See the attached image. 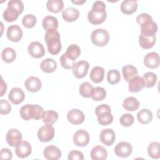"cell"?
<instances>
[{
	"mask_svg": "<svg viewBox=\"0 0 160 160\" xmlns=\"http://www.w3.org/2000/svg\"><path fill=\"white\" fill-rule=\"evenodd\" d=\"M42 24L46 31L52 29H57L58 28V21L56 18L52 16H46L42 19Z\"/></svg>",
	"mask_w": 160,
	"mask_h": 160,
	"instance_id": "obj_29",
	"label": "cell"
},
{
	"mask_svg": "<svg viewBox=\"0 0 160 160\" xmlns=\"http://www.w3.org/2000/svg\"><path fill=\"white\" fill-rule=\"evenodd\" d=\"M44 39L47 44L48 52L52 55L58 54L61 50L62 46L60 40V34L57 29L46 31Z\"/></svg>",
	"mask_w": 160,
	"mask_h": 160,
	"instance_id": "obj_2",
	"label": "cell"
},
{
	"mask_svg": "<svg viewBox=\"0 0 160 160\" xmlns=\"http://www.w3.org/2000/svg\"><path fill=\"white\" fill-rule=\"evenodd\" d=\"M67 119L71 124L78 125L84 122L85 116L82 111L78 109H72L68 112Z\"/></svg>",
	"mask_w": 160,
	"mask_h": 160,
	"instance_id": "obj_11",
	"label": "cell"
},
{
	"mask_svg": "<svg viewBox=\"0 0 160 160\" xmlns=\"http://www.w3.org/2000/svg\"><path fill=\"white\" fill-rule=\"evenodd\" d=\"M138 2L136 1L126 0L123 1L120 6L121 11L125 14H132L136 11L138 9Z\"/></svg>",
	"mask_w": 160,
	"mask_h": 160,
	"instance_id": "obj_21",
	"label": "cell"
},
{
	"mask_svg": "<svg viewBox=\"0 0 160 160\" xmlns=\"http://www.w3.org/2000/svg\"><path fill=\"white\" fill-rule=\"evenodd\" d=\"M44 110L42 106L38 104H26L21 107L19 110L21 118L26 121L31 119L39 120L42 119L44 115Z\"/></svg>",
	"mask_w": 160,
	"mask_h": 160,
	"instance_id": "obj_3",
	"label": "cell"
},
{
	"mask_svg": "<svg viewBox=\"0 0 160 160\" xmlns=\"http://www.w3.org/2000/svg\"><path fill=\"white\" fill-rule=\"evenodd\" d=\"M120 123L122 126L124 127H129L132 126L134 122V116L129 113H126L120 118Z\"/></svg>",
	"mask_w": 160,
	"mask_h": 160,
	"instance_id": "obj_43",
	"label": "cell"
},
{
	"mask_svg": "<svg viewBox=\"0 0 160 160\" xmlns=\"http://www.w3.org/2000/svg\"><path fill=\"white\" fill-rule=\"evenodd\" d=\"M91 40L95 46L102 47L108 43L109 41V34L104 29H96L92 32Z\"/></svg>",
	"mask_w": 160,
	"mask_h": 160,
	"instance_id": "obj_4",
	"label": "cell"
},
{
	"mask_svg": "<svg viewBox=\"0 0 160 160\" xmlns=\"http://www.w3.org/2000/svg\"><path fill=\"white\" fill-rule=\"evenodd\" d=\"M140 26L141 32V34L147 37L156 36V33L158 31V28L156 22H154L152 20L147 21Z\"/></svg>",
	"mask_w": 160,
	"mask_h": 160,
	"instance_id": "obj_13",
	"label": "cell"
},
{
	"mask_svg": "<svg viewBox=\"0 0 160 160\" xmlns=\"http://www.w3.org/2000/svg\"><path fill=\"white\" fill-rule=\"evenodd\" d=\"M156 36H151V37H147L144 36L142 34H140L139 37V43L140 46L144 49H148L154 46L156 43Z\"/></svg>",
	"mask_w": 160,
	"mask_h": 160,
	"instance_id": "obj_30",
	"label": "cell"
},
{
	"mask_svg": "<svg viewBox=\"0 0 160 160\" xmlns=\"http://www.w3.org/2000/svg\"><path fill=\"white\" fill-rule=\"evenodd\" d=\"M16 58V52L12 48H6L1 52V58L6 63L13 62Z\"/></svg>",
	"mask_w": 160,
	"mask_h": 160,
	"instance_id": "obj_33",
	"label": "cell"
},
{
	"mask_svg": "<svg viewBox=\"0 0 160 160\" xmlns=\"http://www.w3.org/2000/svg\"><path fill=\"white\" fill-rule=\"evenodd\" d=\"M99 139L104 145L108 146H111L116 139L115 132L110 128L102 129L99 135Z\"/></svg>",
	"mask_w": 160,
	"mask_h": 160,
	"instance_id": "obj_15",
	"label": "cell"
},
{
	"mask_svg": "<svg viewBox=\"0 0 160 160\" xmlns=\"http://www.w3.org/2000/svg\"><path fill=\"white\" fill-rule=\"evenodd\" d=\"M58 113L53 110H48L45 111L42 118V121L45 124H54L58 119Z\"/></svg>",
	"mask_w": 160,
	"mask_h": 160,
	"instance_id": "obj_39",
	"label": "cell"
},
{
	"mask_svg": "<svg viewBox=\"0 0 160 160\" xmlns=\"http://www.w3.org/2000/svg\"><path fill=\"white\" fill-rule=\"evenodd\" d=\"M122 107L127 111H134L139 108V102L134 97H128L123 101Z\"/></svg>",
	"mask_w": 160,
	"mask_h": 160,
	"instance_id": "obj_27",
	"label": "cell"
},
{
	"mask_svg": "<svg viewBox=\"0 0 160 160\" xmlns=\"http://www.w3.org/2000/svg\"><path fill=\"white\" fill-rule=\"evenodd\" d=\"M106 4L103 1H96L92 6L91 10L88 14L89 22L93 25H98L102 23L106 19Z\"/></svg>",
	"mask_w": 160,
	"mask_h": 160,
	"instance_id": "obj_1",
	"label": "cell"
},
{
	"mask_svg": "<svg viewBox=\"0 0 160 160\" xmlns=\"http://www.w3.org/2000/svg\"><path fill=\"white\" fill-rule=\"evenodd\" d=\"M46 7L49 11L58 13L62 11L64 2L62 0H49L46 3Z\"/></svg>",
	"mask_w": 160,
	"mask_h": 160,
	"instance_id": "obj_31",
	"label": "cell"
},
{
	"mask_svg": "<svg viewBox=\"0 0 160 160\" xmlns=\"http://www.w3.org/2000/svg\"><path fill=\"white\" fill-rule=\"evenodd\" d=\"M60 62L62 66V67L66 69H72L73 66L75 64V61L68 58L65 53H64L60 57Z\"/></svg>",
	"mask_w": 160,
	"mask_h": 160,
	"instance_id": "obj_44",
	"label": "cell"
},
{
	"mask_svg": "<svg viewBox=\"0 0 160 160\" xmlns=\"http://www.w3.org/2000/svg\"><path fill=\"white\" fill-rule=\"evenodd\" d=\"M8 98L12 104H19L24 100L25 94L21 88H13L9 92Z\"/></svg>",
	"mask_w": 160,
	"mask_h": 160,
	"instance_id": "obj_17",
	"label": "cell"
},
{
	"mask_svg": "<svg viewBox=\"0 0 160 160\" xmlns=\"http://www.w3.org/2000/svg\"><path fill=\"white\" fill-rule=\"evenodd\" d=\"M90 155L93 160H104L107 158L108 152L103 146L98 145L92 149Z\"/></svg>",
	"mask_w": 160,
	"mask_h": 160,
	"instance_id": "obj_23",
	"label": "cell"
},
{
	"mask_svg": "<svg viewBox=\"0 0 160 160\" xmlns=\"http://www.w3.org/2000/svg\"><path fill=\"white\" fill-rule=\"evenodd\" d=\"M132 151V147L130 143L126 141H121L116 144L114 148L115 154L120 158L128 157Z\"/></svg>",
	"mask_w": 160,
	"mask_h": 160,
	"instance_id": "obj_6",
	"label": "cell"
},
{
	"mask_svg": "<svg viewBox=\"0 0 160 160\" xmlns=\"http://www.w3.org/2000/svg\"><path fill=\"white\" fill-rule=\"evenodd\" d=\"M152 118L153 116L152 112L148 109H142L137 114V119L138 121L142 124L149 123L152 121Z\"/></svg>",
	"mask_w": 160,
	"mask_h": 160,
	"instance_id": "obj_28",
	"label": "cell"
},
{
	"mask_svg": "<svg viewBox=\"0 0 160 160\" xmlns=\"http://www.w3.org/2000/svg\"><path fill=\"white\" fill-rule=\"evenodd\" d=\"M0 113L1 114H8L11 111V106L6 99H1L0 101Z\"/></svg>",
	"mask_w": 160,
	"mask_h": 160,
	"instance_id": "obj_46",
	"label": "cell"
},
{
	"mask_svg": "<svg viewBox=\"0 0 160 160\" xmlns=\"http://www.w3.org/2000/svg\"><path fill=\"white\" fill-rule=\"evenodd\" d=\"M68 159L83 160L84 155L82 152L77 150H72L68 154Z\"/></svg>",
	"mask_w": 160,
	"mask_h": 160,
	"instance_id": "obj_47",
	"label": "cell"
},
{
	"mask_svg": "<svg viewBox=\"0 0 160 160\" xmlns=\"http://www.w3.org/2000/svg\"><path fill=\"white\" fill-rule=\"evenodd\" d=\"M32 152L31 144L26 141H21L16 146L15 153L16 156L20 158H25L28 157Z\"/></svg>",
	"mask_w": 160,
	"mask_h": 160,
	"instance_id": "obj_14",
	"label": "cell"
},
{
	"mask_svg": "<svg viewBox=\"0 0 160 160\" xmlns=\"http://www.w3.org/2000/svg\"><path fill=\"white\" fill-rule=\"evenodd\" d=\"M12 153L8 148H2L1 150L0 158L1 159L10 160L12 159Z\"/></svg>",
	"mask_w": 160,
	"mask_h": 160,
	"instance_id": "obj_49",
	"label": "cell"
},
{
	"mask_svg": "<svg viewBox=\"0 0 160 160\" xmlns=\"http://www.w3.org/2000/svg\"><path fill=\"white\" fill-rule=\"evenodd\" d=\"M86 0H83V1H81V0H78V1H71V2L77 5H81L84 2H86Z\"/></svg>",
	"mask_w": 160,
	"mask_h": 160,
	"instance_id": "obj_52",
	"label": "cell"
},
{
	"mask_svg": "<svg viewBox=\"0 0 160 160\" xmlns=\"http://www.w3.org/2000/svg\"><path fill=\"white\" fill-rule=\"evenodd\" d=\"M20 13L15 9L11 8V7H8L2 14L3 19L8 22H13L16 21Z\"/></svg>",
	"mask_w": 160,
	"mask_h": 160,
	"instance_id": "obj_32",
	"label": "cell"
},
{
	"mask_svg": "<svg viewBox=\"0 0 160 160\" xmlns=\"http://www.w3.org/2000/svg\"><path fill=\"white\" fill-rule=\"evenodd\" d=\"M94 88L91 84L88 82H82L79 88V92L81 96L89 98H91L93 92Z\"/></svg>",
	"mask_w": 160,
	"mask_h": 160,
	"instance_id": "obj_35",
	"label": "cell"
},
{
	"mask_svg": "<svg viewBox=\"0 0 160 160\" xmlns=\"http://www.w3.org/2000/svg\"><path fill=\"white\" fill-rule=\"evenodd\" d=\"M40 68L43 72L46 73H51L56 69L57 63L53 59L47 58L44 59L40 63Z\"/></svg>",
	"mask_w": 160,
	"mask_h": 160,
	"instance_id": "obj_25",
	"label": "cell"
},
{
	"mask_svg": "<svg viewBox=\"0 0 160 160\" xmlns=\"http://www.w3.org/2000/svg\"><path fill=\"white\" fill-rule=\"evenodd\" d=\"M89 134L84 129L78 130L73 136V142L77 146H86L89 142Z\"/></svg>",
	"mask_w": 160,
	"mask_h": 160,
	"instance_id": "obj_7",
	"label": "cell"
},
{
	"mask_svg": "<svg viewBox=\"0 0 160 160\" xmlns=\"http://www.w3.org/2000/svg\"><path fill=\"white\" fill-rule=\"evenodd\" d=\"M6 90H7V84L3 81V79L1 77V96H2L4 95V94L6 92Z\"/></svg>",
	"mask_w": 160,
	"mask_h": 160,
	"instance_id": "obj_51",
	"label": "cell"
},
{
	"mask_svg": "<svg viewBox=\"0 0 160 160\" xmlns=\"http://www.w3.org/2000/svg\"><path fill=\"white\" fill-rule=\"evenodd\" d=\"M122 72L124 79L126 82H129L131 79L138 75V69L131 64H128L123 66Z\"/></svg>",
	"mask_w": 160,
	"mask_h": 160,
	"instance_id": "obj_26",
	"label": "cell"
},
{
	"mask_svg": "<svg viewBox=\"0 0 160 160\" xmlns=\"http://www.w3.org/2000/svg\"><path fill=\"white\" fill-rule=\"evenodd\" d=\"M43 154L44 157L48 160H57L61 157V151L58 147L50 145L45 148Z\"/></svg>",
	"mask_w": 160,
	"mask_h": 160,
	"instance_id": "obj_19",
	"label": "cell"
},
{
	"mask_svg": "<svg viewBox=\"0 0 160 160\" xmlns=\"http://www.w3.org/2000/svg\"><path fill=\"white\" fill-rule=\"evenodd\" d=\"M98 122L101 126H108L113 121V116L111 111H106L97 116Z\"/></svg>",
	"mask_w": 160,
	"mask_h": 160,
	"instance_id": "obj_36",
	"label": "cell"
},
{
	"mask_svg": "<svg viewBox=\"0 0 160 160\" xmlns=\"http://www.w3.org/2000/svg\"><path fill=\"white\" fill-rule=\"evenodd\" d=\"M106 96V91L102 87L94 88L93 92L91 96L92 100L95 101H100L103 100Z\"/></svg>",
	"mask_w": 160,
	"mask_h": 160,
	"instance_id": "obj_41",
	"label": "cell"
},
{
	"mask_svg": "<svg viewBox=\"0 0 160 160\" xmlns=\"http://www.w3.org/2000/svg\"><path fill=\"white\" fill-rule=\"evenodd\" d=\"M106 79L110 84H116L120 81L121 75L117 69H111L107 73Z\"/></svg>",
	"mask_w": 160,
	"mask_h": 160,
	"instance_id": "obj_40",
	"label": "cell"
},
{
	"mask_svg": "<svg viewBox=\"0 0 160 160\" xmlns=\"http://www.w3.org/2000/svg\"><path fill=\"white\" fill-rule=\"evenodd\" d=\"M159 56L156 52H150L144 58V64L148 68L155 69L159 66Z\"/></svg>",
	"mask_w": 160,
	"mask_h": 160,
	"instance_id": "obj_16",
	"label": "cell"
},
{
	"mask_svg": "<svg viewBox=\"0 0 160 160\" xmlns=\"http://www.w3.org/2000/svg\"><path fill=\"white\" fill-rule=\"evenodd\" d=\"M89 67V62L86 61H79L75 63L72 68V73L78 79L84 78L88 73Z\"/></svg>",
	"mask_w": 160,
	"mask_h": 160,
	"instance_id": "obj_10",
	"label": "cell"
},
{
	"mask_svg": "<svg viewBox=\"0 0 160 160\" xmlns=\"http://www.w3.org/2000/svg\"><path fill=\"white\" fill-rule=\"evenodd\" d=\"M29 55L34 58H41L45 54V49L43 45L38 41H33L29 44L28 48Z\"/></svg>",
	"mask_w": 160,
	"mask_h": 160,
	"instance_id": "obj_9",
	"label": "cell"
},
{
	"mask_svg": "<svg viewBox=\"0 0 160 160\" xmlns=\"http://www.w3.org/2000/svg\"><path fill=\"white\" fill-rule=\"evenodd\" d=\"M148 153L149 156L153 159H159L160 158V144L158 142H152L148 148Z\"/></svg>",
	"mask_w": 160,
	"mask_h": 160,
	"instance_id": "obj_37",
	"label": "cell"
},
{
	"mask_svg": "<svg viewBox=\"0 0 160 160\" xmlns=\"http://www.w3.org/2000/svg\"><path fill=\"white\" fill-rule=\"evenodd\" d=\"M128 82V90L131 92H139L144 88V80L141 76H136L131 79Z\"/></svg>",
	"mask_w": 160,
	"mask_h": 160,
	"instance_id": "obj_20",
	"label": "cell"
},
{
	"mask_svg": "<svg viewBox=\"0 0 160 160\" xmlns=\"http://www.w3.org/2000/svg\"><path fill=\"white\" fill-rule=\"evenodd\" d=\"M80 54L81 49L78 45L75 44H72L69 46L65 52L66 56L73 61L76 59L79 56Z\"/></svg>",
	"mask_w": 160,
	"mask_h": 160,
	"instance_id": "obj_34",
	"label": "cell"
},
{
	"mask_svg": "<svg viewBox=\"0 0 160 160\" xmlns=\"http://www.w3.org/2000/svg\"><path fill=\"white\" fill-rule=\"evenodd\" d=\"M24 86L26 89L31 92L39 91L42 86L41 80L35 76H29L25 80Z\"/></svg>",
	"mask_w": 160,
	"mask_h": 160,
	"instance_id": "obj_18",
	"label": "cell"
},
{
	"mask_svg": "<svg viewBox=\"0 0 160 160\" xmlns=\"http://www.w3.org/2000/svg\"><path fill=\"white\" fill-rule=\"evenodd\" d=\"M8 7H11L16 9L20 14L23 12L24 4L21 1L19 0H11L8 2Z\"/></svg>",
	"mask_w": 160,
	"mask_h": 160,
	"instance_id": "obj_45",
	"label": "cell"
},
{
	"mask_svg": "<svg viewBox=\"0 0 160 160\" xmlns=\"http://www.w3.org/2000/svg\"><path fill=\"white\" fill-rule=\"evenodd\" d=\"M37 22V19L35 16L32 14H28L25 15L22 19V25L26 28H33Z\"/></svg>",
	"mask_w": 160,
	"mask_h": 160,
	"instance_id": "obj_42",
	"label": "cell"
},
{
	"mask_svg": "<svg viewBox=\"0 0 160 160\" xmlns=\"http://www.w3.org/2000/svg\"><path fill=\"white\" fill-rule=\"evenodd\" d=\"M22 31L18 25H11L7 29V38L9 40H10L12 42H17L19 41L22 37Z\"/></svg>",
	"mask_w": 160,
	"mask_h": 160,
	"instance_id": "obj_12",
	"label": "cell"
},
{
	"mask_svg": "<svg viewBox=\"0 0 160 160\" xmlns=\"http://www.w3.org/2000/svg\"><path fill=\"white\" fill-rule=\"evenodd\" d=\"M79 16V11L72 7L67 8L62 10V17L65 21L67 22H73L78 19Z\"/></svg>",
	"mask_w": 160,
	"mask_h": 160,
	"instance_id": "obj_22",
	"label": "cell"
},
{
	"mask_svg": "<svg viewBox=\"0 0 160 160\" xmlns=\"http://www.w3.org/2000/svg\"><path fill=\"white\" fill-rule=\"evenodd\" d=\"M143 80L144 82V87L150 88H152L156 83L158 78L155 73L152 72H148L144 74Z\"/></svg>",
	"mask_w": 160,
	"mask_h": 160,
	"instance_id": "obj_38",
	"label": "cell"
},
{
	"mask_svg": "<svg viewBox=\"0 0 160 160\" xmlns=\"http://www.w3.org/2000/svg\"><path fill=\"white\" fill-rule=\"evenodd\" d=\"M104 77V69L101 66H95L94 67L89 74V78L94 83L101 82Z\"/></svg>",
	"mask_w": 160,
	"mask_h": 160,
	"instance_id": "obj_24",
	"label": "cell"
},
{
	"mask_svg": "<svg viewBox=\"0 0 160 160\" xmlns=\"http://www.w3.org/2000/svg\"><path fill=\"white\" fill-rule=\"evenodd\" d=\"M136 22L139 25H141L147 21L152 20V18L149 14H148L147 13H141V14H139L136 17Z\"/></svg>",
	"mask_w": 160,
	"mask_h": 160,
	"instance_id": "obj_48",
	"label": "cell"
},
{
	"mask_svg": "<svg viewBox=\"0 0 160 160\" xmlns=\"http://www.w3.org/2000/svg\"><path fill=\"white\" fill-rule=\"evenodd\" d=\"M6 140L9 146L16 147L22 141V134L17 129H11L6 133Z\"/></svg>",
	"mask_w": 160,
	"mask_h": 160,
	"instance_id": "obj_8",
	"label": "cell"
},
{
	"mask_svg": "<svg viewBox=\"0 0 160 160\" xmlns=\"http://www.w3.org/2000/svg\"><path fill=\"white\" fill-rule=\"evenodd\" d=\"M37 134L40 141L42 142H49L54 136V128L51 124H46L39 129Z\"/></svg>",
	"mask_w": 160,
	"mask_h": 160,
	"instance_id": "obj_5",
	"label": "cell"
},
{
	"mask_svg": "<svg viewBox=\"0 0 160 160\" xmlns=\"http://www.w3.org/2000/svg\"><path fill=\"white\" fill-rule=\"evenodd\" d=\"M106 111H111V108L109 106V105L106 104H102L99 105L95 109V114L96 116L99 114L106 112Z\"/></svg>",
	"mask_w": 160,
	"mask_h": 160,
	"instance_id": "obj_50",
	"label": "cell"
}]
</instances>
